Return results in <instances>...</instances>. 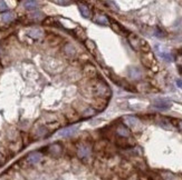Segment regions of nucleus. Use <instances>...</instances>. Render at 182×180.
<instances>
[{
  "mask_svg": "<svg viewBox=\"0 0 182 180\" xmlns=\"http://www.w3.org/2000/svg\"><path fill=\"white\" fill-rule=\"evenodd\" d=\"M77 154L81 158L89 157V154H91V147L88 145H86V144H82V145L78 146Z\"/></svg>",
  "mask_w": 182,
  "mask_h": 180,
  "instance_id": "nucleus-1",
  "label": "nucleus"
},
{
  "mask_svg": "<svg viewBox=\"0 0 182 180\" xmlns=\"http://www.w3.org/2000/svg\"><path fill=\"white\" fill-rule=\"evenodd\" d=\"M76 132H77V127L72 126V127H68V128L60 130L58 132V136H60V137H71V136H74Z\"/></svg>",
  "mask_w": 182,
  "mask_h": 180,
  "instance_id": "nucleus-2",
  "label": "nucleus"
},
{
  "mask_svg": "<svg viewBox=\"0 0 182 180\" xmlns=\"http://www.w3.org/2000/svg\"><path fill=\"white\" fill-rule=\"evenodd\" d=\"M42 159V154H39V152H31V154H28V157H27V161L31 164H35L37 162H39Z\"/></svg>",
  "mask_w": 182,
  "mask_h": 180,
  "instance_id": "nucleus-3",
  "label": "nucleus"
},
{
  "mask_svg": "<svg viewBox=\"0 0 182 180\" xmlns=\"http://www.w3.org/2000/svg\"><path fill=\"white\" fill-rule=\"evenodd\" d=\"M154 107H155V108H159V109H168V108L171 107V102L168 101V100L159 99V100H156L155 101Z\"/></svg>",
  "mask_w": 182,
  "mask_h": 180,
  "instance_id": "nucleus-4",
  "label": "nucleus"
},
{
  "mask_svg": "<svg viewBox=\"0 0 182 180\" xmlns=\"http://www.w3.org/2000/svg\"><path fill=\"white\" fill-rule=\"evenodd\" d=\"M28 35L35 39H39L42 36V30L40 28H31L28 30Z\"/></svg>",
  "mask_w": 182,
  "mask_h": 180,
  "instance_id": "nucleus-5",
  "label": "nucleus"
},
{
  "mask_svg": "<svg viewBox=\"0 0 182 180\" xmlns=\"http://www.w3.org/2000/svg\"><path fill=\"white\" fill-rule=\"evenodd\" d=\"M78 8H79V11L83 15V17L85 18H89L91 16V11H89V8L87 7V5H84V3H79L78 5Z\"/></svg>",
  "mask_w": 182,
  "mask_h": 180,
  "instance_id": "nucleus-6",
  "label": "nucleus"
},
{
  "mask_svg": "<svg viewBox=\"0 0 182 180\" xmlns=\"http://www.w3.org/2000/svg\"><path fill=\"white\" fill-rule=\"evenodd\" d=\"M49 152L53 154V156H55V157H57V156H59V154H62V147L59 145H52L50 147H49Z\"/></svg>",
  "mask_w": 182,
  "mask_h": 180,
  "instance_id": "nucleus-7",
  "label": "nucleus"
},
{
  "mask_svg": "<svg viewBox=\"0 0 182 180\" xmlns=\"http://www.w3.org/2000/svg\"><path fill=\"white\" fill-rule=\"evenodd\" d=\"M0 18H1V20H2L3 22H10V21H13V18H15V16H13V12H10V11H7V12H3L1 16H0Z\"/></svg>",
  "mask_w": 182,
  "mask_h": 180,
  "instance_id": "nucleus-8",
  "label": "nucleus"
},
{
  "mask_svg": "<svg viewBox=\"0 0 182 180\" xmlns=\"http://www.w3.org/2000/svg\"><path fill=\"white\" fill-rule=\"evenodd\" d=\"M124 120H125V123L129 125L130 127H132V128L135 127L136 125H139V120L136 118H134V117H125Z\"/></svg>",
  "mask_w": 182,
  "mask_h": 180,
  "instance_id": "nucleus-9",
  "label": "nucleus"
},
{
  "mask_svg": "<svg viewBox=\"0 0 182 180\" xmlns=\"http://www.w3.org/2000/svg\"><path fill=\"white\" fill-rule=\"evenodd\" d=\"M23 5H24V7H25L26 9H28V10H34V9H36L37 6H38V3H37V1H24Z\"/></svg>",
  "mask_w": 182,
  "mask_h": 180,
  "instance_id": "nucleus-10",
  "label": "nucleus"
},
{
  "mask_svg": "<svg viewBox=\"0 0 182 180\" xmlns=\"http://www.w3.org/2000/svg\"><path fill=\"white\" fill-rule=\"evenodd\" d=\"M117 133L122 137H129L130 136V130L127 128H125L124 126H120L118 128H117Z\"/></svg>",
  "mask_w": 182,
  "mask_h": 180,
  "instance_id": "nucleus-11",
  "label": "nucleus"
},
{
  "mask_svg": "<svg viewBox=\"0 0 182 180\" xmlns=\"http://www.w3.org/2000/svg\"><path fill=\"white\" fill-rule=\"evenodd\" d=\"M158 54H159V56L161 57L162 59H164V60H166V61H169V62H171L172 61V56L170 55L169 52H166V51H159L158 50Z\"/></svg>",
  "mask_w": 182,
  "mask_h": 180,
  "instance_id": "nucleus-12",
  "label": "nucleus"
},
{
  "mask_svg": "<svg viewBox=\"0 0 182 180\" xmlns=\"http://www.w3.org/2000/svg\"><path fill=\"white\" fill-rule=\"evenodd\" d=\"M96 22L100 23V25H107L108 19L104 16V15H100V16L96 18Z\"/></svg>",
  "mask_w": 182,
  "mask_h": 180,
  "instance_id": "nucleus-13",
  "label": "nucleus"
},
{
  "mask_svg": "<svg viewBox=\"0 0 182 180\" xmlns=\"http://www.w3.org/2000/svg\"><path fill=\"white\" fill-rule=\"evenodd\" d=\"M7 10V3L5 1H0V11Z\"/></svg>",
  "mask_w": 182,
  "mask_h": 180,
  "instance_id": "nucleus-14",
  "label": "nucleus"
},
{
  "mask_svg": "<svg viewBox=\"0 0 182 180\" xmlns=\"http://www.w3.org/2000/svg\"><path fill=\"white\" fill-rule=\"evenodd\" d=\"M164 180H177V178L171 174H166V177H164Z\"/></svg>",
  "mask_w": 182,
  "mask_h": 180,
  "instance_id": "nucleus-15",
  "label": "nucleus"
},
{
  "mask_svg": "<svg viewBox=\"0 0 182 180\" xmlns=\"http://www.w3.org/2000/svg\"><path fill=\"white\" fill-rule=\"evenodd\" d=\"M57 5H69V1H55Z\"/></svg>",
  "mask_w": 182,
  "mask_h": 180,
  "instance_id": "nucleus-16",
  "label": "nucleus"
},
{
  "mask_svg": "<svg viewBox=\"0 0 182 180\" xmlns=\"http://www.w3.org/2000/svg\"><path fill=\"white\" fill-rule=\"evenodd\" d=\"M177 84H178V87H180L182 89V81L181 80H177Z\"/></svg>",
  "mask_w": 182,
  "mask_h": 180,
  "instance_id": "nucleus-17",
  "label": "nucleus"
}]
</instances>
